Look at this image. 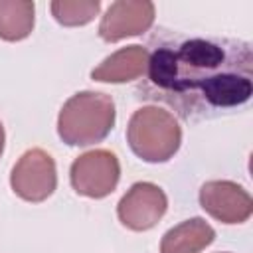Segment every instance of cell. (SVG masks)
<instances>
[{"mask_svg":"<svg viewBox=\"0 0 253 253\" xmlns=\"http://www.w3.org/2000/svg\"><path fill=\"white\" fill-rule=\"evenodd\" d=\"M144 97L182 119H210L245 105L253 95L251 43L219 36L166 34L152 40Z\"/></svg>","mask_w":253,"mask_h":253,"instance_id":"obj_1","label":"cell"},{"mask_svg":"<svg viewBox=\"0 0 253 253\" xmlns=\"http://www.w3.org/2000/svg\"><path fill=\"white\" fill-rule=\"evenodd\" d=\"M117 111L111 95L79 91L71 95L57 115V134L69 146H91L109 136Z\"/></svg>","mask_w":253,"mask_h":253,"instance_id":"obj_2","label":"cell"},{"mask_svg":"<svg viewBox=\"0 0 253 253\" xmlns=\"http://www.w3.org/2000/svg\"><path fill=\"white\" fill-rule=\"evenodd\" d=\"M126 142L144 162H168L182 144V126L170 111L146 105L132 113L126 125Z\"/></svg>","mask_w":253,"mask_h":253,"instance_id":"obj_3","label":"cell"},{"mask_svg":"<svg viewBox=\"0 0 253 253\" xmlns=\"http://www.w3.org/2000/svg\"><path fill=\"white\" fill-rule=\"evenodd\" d=\"M121 178V162L115 152L95 148L77 156L69 168L71 188L91 200L107 198L115 192Z\"/></svg>","mask_w":253,"mask_h":253,"instance_id":"obj_4","label":"cell"},{"mask_svg":"<svg viewBox=\"0 0 253 253\" xmlns=\"http://www.w3.org/2000/svg\"><path fill=\"white\" fill-rule=\"evenodd\" d=\"M12 192L24 202H45L57 188V168L43 148L26 150L10 172Z\"/></svg>","mask_w":253,"mask_h":253,"instance_id":"obj_5","label":"cell"},{"mask_svg":"<svg viewBox=\"0 0 253 253\" xmlns=\"http://www.w3.org/2000/svg\"><path fill=\"white\" fill-rule=\"evenodd\" d=\"M166 210L168 198L160 186L136 182L117 204V217L130 231H148L164 217Z\"/></svg>","mask_w":253,"mask_h":253,"instance_id":"obj_6","label":"cell"},{"mask_svg":"<svg viewBox=\"0 0 253 253\" xmlns=\"http://www.w3.org/2000/svg\"><path fill=\"white\" fill-rule=\"evenodd\" d=\"M202 210L225 225L245 223L253 213L251 194L231 180H210L200 188Z\"/></svg>","mask_w":253,"mask_h":253,"instance_id":"obj_7","label":"cell"},{"mask_svg":"<svg viewBox=\"0 0 253 253\" xmlns=\"http://www.w3.org/2000/svg\"><path fill=\"white\" fill-rule=\"evenodd\" d=\"M156 8L148 0H117L113 2L99 24V36L107 43L125 38L142 36L154 24Z\"/></svg>","mask_w":253,"mask_h":253,"instance_id":"obj_8","label":"cell"},{"mask_svg":"<svg viewBox=\"0 0 253 253\" xmlns=\"http://www.w3.org/2000/svg\"><path fill=\"white\" fill-rule=\"evenodd\" d=\"M148 49L146 45H126L119 51L105 57L93 71L91 79L99 83H128L146 73L148 67Z\"/></svg>","mask_w":253,"mask_h":253,"instance_id":"obj_9","label":"cell"},{"mask_svg":"<svg viewBox=\"0 0 253 253\" xmlns=\"http://www.w3.org/2000/svg\"><path fill=\"white\" fill-rule=\"evenodd\" d=\"M213 239L215 231L204 217H190L162 235L160 253H202Z\"/></svg>","mask_w":253,"mask_h":253,"instance_id":"obj_10","label":"cell"},{"mask_svg":"<svg viewBox=\"0 0 253 253\" xmlns=\"http://www.w3.org/2000/svg\"><path fill=\"white\" fill-rule=\"evenodd\" d=\"M36 24V4L30 0H0V40L22 42Z\"/></svg>","mask_w":253,"mask_h":253,"instance_id":"obj_11","label":"cell"},{"mask_svg":"<svg viewBox=\"0 0 253 253\" xmlns=\"http://www.w3.org/2000/svg\"><path fill=\"white\" fill-rule=\"evenodd\" d=\"M49 10L57 24L65 28H77L95 20V16L101 10V2L99 0H53L49 4Z\"/></svg>","mask_w":253,"mask_h":253,"instance_id":"obj_12","label":"cell"},{"mask_svg":"<svg viewBox=\"0 0 253 253\" xmlns=\"http://www.w3.org/2000/svg\"><path fill=\"white\" fill-rule=\"evenodd\" d=\"M4 142H6V132H4V125H2V121H0V156H2V152H4Z\"/></svg>","mask_w":253,"mask_h":253,"instance_id":"obj_13","label":"cell"}]
</instances>
